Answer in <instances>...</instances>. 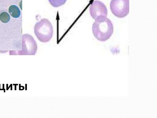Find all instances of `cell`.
<instances>
[{
    "instance_id": "6da1fadb",
    "label": "cell",
    "mask_w": 157,
    "mask_h": 118,
    "mask_svg": "<svg viewBox=\"0 0 157 118\" xmlns=\"http://www.w3.org/2000/svg\"><path fill=\"white\" fill-rule=\"evenodd\" d=\"M92 30L96 39L101 41H105L112 36L113 27L111 21L106 18L99 21H95L93 24Z\"/></svg>"
},
{
    "instance_id": "7a4b0ae2",
    "label": "cell",
    "mask_w": 157,
    "mask_h": 118,
    "mask_svg": "<svg viewBox=\"0 0 157 118\" xmlns=\"http://www.w3.org/2000/svg\"><path fill=\"white\" fill-rule=\"evenodd\" d=\"M34 31L37 39L41 42H49L53 36V26L47 18H42L36 23Z\"/></svg>"
},
{
    "instance_id": "3957f363",
    "label": "cell",
    "mask_w": 157,
    "mask_h": 118,
    "mask_svg": "<svg viewBox=\"0 0 157 118\" xmlns=\"http://www.w3.org/2000/svg\"><path fill=\"white\" fill-rule=\"evenodd\" d=\"M110 6L115 16L119 18H124L129 12V0H111Z\"/></svg>"
},
{
    "instance_id": "277c9868",
    "label": "cell",
    "mask_w": 157,
    "mask_h": 118,
    "mask_svg": "<svg viewBox=\"0 0 157 118\" xmlns=\"http://www.w3.org/2000/svg\"><path fill=\"white\" fill-rule=\"evenodd\" d=\"M90 12L92 18L95 21H98L106 18L107 10L105 5L101 2L95 0L90 7Z\"/></svg>"
},
{
    "instance_id": "5b68a950",
    "label": "cell",
    "mask_w": 157,
    "mask_h": 118,
    "mask_svg": "<svg viewBox=\"0 0 157 118\" xmlns=\"http://www.w3.org/2000/svg\"><path fill=\"white\" fill-rule=\"evenodd\" d=\"M9 12L10 15L14 18H18L20 15L21 12L19 9L15 5H12L9 7Z\"/></svg>"
},
{
    "instance_id": "8992f818",
    "label": "cell",
    "mask_w": 157,
    "mask_h": 118,
    "mask_svg": "<svg viewBox=\"0 0 157 118\" xmlns=\"http://www.w3.org/2000/svg\"><path fill=\"white\" fill-rule=\"evenodd\" d=\"M50 4L54 7L60 6L65 3L67 0H48Z\"/></svg>"
},
{
    "instance_id": "52a82bcc",
    "label": "cell",
    "mask_w": 157,
    "mask_h": 118,
    "mask_svg": "<svg viewBox=\"0 0 157 118\" xmlns=\"http://www.w3.org/2000/svg\"><path fill=\"white\" fill-rule=\"evenodd\" d=\"M10 16L8 13L4 12L0 14V20L3 23L8 22L10 20Z\"/></svg>"
}]
</instances>
